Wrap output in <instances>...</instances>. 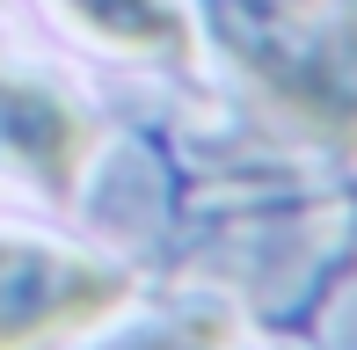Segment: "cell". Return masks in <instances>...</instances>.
<instances>
[{"label":"cell","instance_id":"cell-4","mask_svg":"<svg viewBox=\"0 0 357 350\" xmlns=\"http://www.w3.org/2000/svg\"><path fill=\"white\" fill-rule=\"evenodd\" d=\"M95 44L109 52H132V59H175L190 52V15L175 0H59Z\"/></svg>","mask_w":357,"mask_h":350},{"label":"cell","instance_id":"cell-2","mask_svg":"<svg viewBox=\"0 0 357 350\" xmlns=\"http://www.w3.org/2000/svg\"><path fill=\"white\" fill-rule=\"evenodd\" d=\"M132 299V277L44 241H0V350H29L59 328H95Z\"/></svg>","mask_w":357,"mask_h":350},{"label":"cell","instance_id":"cell-5","mask_svg":"<svg viewBox=\"0 0 357 350\" xmlns=\"http://www.w3.org/2000/svg\"><path fill=\"white\" fill-rule=\"evenodd\" d=\"M117 350H226V343H219V328H183V321H168V328H146V336L117 343Z\"/></svg>","mask_w":357,"mask_h":350},{"label":"cell","instance_id":"cell-3","mask_svg":"<svg viewBox=\"0 0 357 350\" xmlns=\"http://www.w3.org/2000/svg\"><path fill=\"white\" fill-rule=\"evenodd\" d=\"M0 153H8L37 190L73 197L80 168H88V153H95V124H88V109L66 102L59 88L0 73Z\"/></svg>","mask_w":357,"mask_h":350},{"label":"cell","instance_id":"cell-1","mask_svg":"<svg viewBox=\"0 0 357 350\" xmlns=\"http://www.w3.org/2000/svg\"><path fill=\"white\" fill-rule=\"evenodd\" d=\"M219 37L299 132L357 153V0H219Z\"/></svg>","mask_w":357,"mask_h":350}]
</instances>
